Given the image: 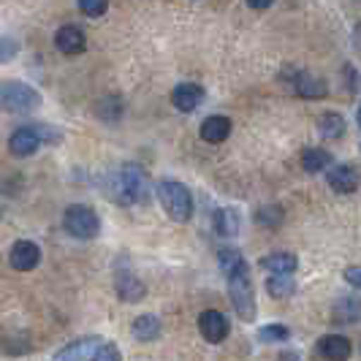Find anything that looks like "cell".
<instances>
[{
	"label": "cell",
	"instance_id": "7",
	"mask_svg": "<svg viewBox=\"0 0 361 361\" xmlns=\"http://www.w3.org/2000/svg\"><path fill=\"white\" fill-rule=\"evenodd\" d=\"M199 331L207 343L220 345L228 337V321H226V315L217 312V310H204L199 315Z\"/></svg>",
	"mask_w": 361,
	"mask_h": 361
},
{
	"label": "cell",
	"instance_id": "21",
	"mask_svg": "<svg viewBox=\"0 0 361 361\" xmlns=\"http://www.w3.org/2000/svg\"><path fill=\"white\" fill-rule=\"evenodd\" d=\"M318 130L324 133L326 139H340V136H345L343 114H337V111H324L321 120H318Z\"/></svg>",
	"mask_w": 361,
	"mask_h": 361
},
{
	"label": "cell",
	"instance_id": "27",
	"mask_svg": "<svg viewBox=\"0 0 361 361\" xmlns=\"http://www.w3.org/2000/svg\"><path fill=\"white\" fill-rule=\"evenodd\" d=\"M79 8L87 17H104L109 8V0H79Z\"/></svg>",
	"mask_w": 361,
	"mask_h": 361
},
{
	"label": "cell",
	"instance_id": "10",
	"mask_svg": "<svg viewBox=\"0 0 361 361\" xmlns=\"http://www.w3.org/2000/svg\"><path fill=\"white\" fill-rule=\"evenodd\" d=\"M8 261H11V267H14L17 271H30L38 267L41 250H38L36 242H30V239H19V242H14V247H11V253H8Z\"/></svg>",
	"mask_w": 361,
	"mask_h": 361
},
{
	"label": "cell",
	"instance_id": "26",
	"mask_svg": "<svg viewBox=\"0 0 361 361\" xmlns=\"http://www.w3.org/2000/svg\"><path fill=\"white\" fill-rule=\"evenodd\" d=\"M267 290H269L274 299H277V296L286 299V296H290V293L296 290V286H293L290 277H274V274H271L269 280H267Z\"/></svg>",
	"mask_w": 361,
	"mask_h": 361
},
{
	"label": "cell",
	"instance_id": "2",
	"mask_svg": "<svg viewBox=\"0 0 361 361\" xmlns=\"http://www.w3.org/2000/svg\"><path fill=\"white\" fill-rule=\"evenodd\" d=\"M158 199H161L166 215L177 223H188L193 215V196L180 180H161L158 182Z\"/></svg>",
	"mask_w": 361,
	"mask_h": 361
},
{
	"label": "cell",
	"instance_id": "20",
	"mask_svg": "<svg viewBox=\"0 0 361 361\" xmlns=\"http://www.w3.org/2000/svg\"><path fill=\"white\" fill-rule=\"evenodd\" d=\"M329 163H331V155L326 149H321V147H307L302 152V166H305V171H310V174L324 171Z\"/></svg>",
	"mask_w": 361,
	"mask_h": 361
},
{
	"label": "cell",
	"instance_id": "15",
	"mask_svg": "<svg viewBox=\"0 0 361 361\" xmlns=\"http://www.w3.org/2000/svg\"><path fill=\"white\" fill-rule=\"evenodd\" d=\"M261 269H267L274 277H290L299 269V258L293 253H271L261 258Z\"/></svg>",
	"mask_w": 361,
	"mask_h": 361
},
{
	"label": "cell",
	"instance_id": "22",
	"mask_svg": "<svg viewBox=\"0 0 361 361\" xmlns=\"http://www.w3.org/2000/svg\"><path fill=\"white\" fill-rule=\"evenodd\" d=\"M359 315H361V310L356 299H343V302L334 305V321H337V324H356Z\"/></svg>",
	"mask_w": 361,
	"mask_h": 361
},
{
	"label": "cell",
	"instance_id": "11",
	"mask_svg": "<svg viewBox=\"0 0 361 361\" xmlns=\"http://www.w3.org/2000/svg\"><path fill=\"white\" fill-rule=\"evenodd\" d=\"M54 47L63 54H79V52H85L87 38L82 33V27H76V25H63V27L54 33Z\"/></svg>",
	"mask_w": 361,
	"mask_h": 361
},
{
	"label": "cell",
	"instance_id": "24",
	"mask_svg": "<svg viewBox=\"0 0 361 361\" xmlns=\"http://www.w3.org/2000/svg\"><path fill=\"white\" fill-rule=\"evenodd\" d=\"M290 337V329L283 324H269L258 331V340L261 343H286Z\"/></svg>",
	"mask_w": 361,
	"mask_h": 361
},
{
	"label": "cell",
	"instance_id": "23",
	"mask_svg": "<svg viewBox=\"0 0 361 361\" xmlns=\"http://www.w3.org/2000/svg\"><path fill=\"white\" fill-rule=\"evenodd\" d=\"M255 223H261L264 228H277L283 223V209L274 207V204H267V207H261L255 212Z\"/></svg>",
	"mask_w": 361,
	"mask_h": 361
},
{
	"label": "cell",
	"instance_id": "19",
	"mask_svg": "<svg viewBox=\"0 0 361 361\" xmlns=\"http://www.w3.org/2000/svg\"><path fill=\"white\" fill-rule=\"evenodd\" d=\"M212 223H215V231L223 239H231V236L239 234V215H236L231 207H220L212 217Z\"/></svg>",
	"mask_w": 361,
	"mask_h": 361
},
{
	"label": "cell",
	"instance_id": "8",
	"mask_svg": "<svg viewBox=\"0 0 361 361\" xmlns=\"http://www.w3.org/2000/svg\"><path fill=\"white\" fill-rule=\"evenodd\" d=\"M101 345H104V340L95 337V334H90V337L73 340V343H68L66 348H60V350L54 353L52 361H90L92 353H95Z\"/></svg>",
	"mask_w": 361,
	"mask_h": 361
},
{
	"label": "cell",
	"instance_id": "1",
	"mask_svg": "<svg viewBox=\"0 0 361 361\" xmlns=\"http://www.w3.org/2000/svg\"><path fill=\"white\" fill-rule=\"evenodd\" d=\"M106 193L117 204L123 207H133V204H145L149 199V180L147 171L139 163H126L120 166L114 174H109Z\"/></svg>",
	"mask_w": 361,
	"mask_h": 361
},
{
	"label": "cell",
	"instance_id": "28",
	"mask_svg": "<svg viewBox=\"0 0 361 361\" xmlns=\"http://www.w3.org/2000/svg\"><path fill=\"white\" fill-rule=\"evenodd\" d=\"M90 361H123L120 359V350H117V345L111 343H104L95 353H92Z\"/></svg>",
	"mask_w": 361,
	"mask_h": 361
},
{
	"label": "cell",
	"instance_id": "4",
	"mask_svg": "<svg viewBox=\"0 0 361 361\" xmlns=\"http://www.w3.org/2000/svg\"><path fill=\"white\" fill-rule=\"evenodd\" d=\"M0 106L11 114H30L41 106V95L25 82L3 79L0 82Z\"/></svg>",
	"mask_w": 361,
	"mask_h": 361
},
{
	"label": "cell",
	"instance_id": "25",
	"mask_svg": "<svg viewBox=\"0 0 361 361\" xmlns=\"http://www.w3.org/2000/svg\"><path fill=\"white\" fill-rule=\"evenodd\" d=\"M217 261H220V269L226 271V274H231V271L245 264V255L239 253L236 247H223L220 255H217Z\"/></svg>",
	"mask_w": 361,
	"mask_h": 361
},
{
	"label": "cell",
	"instance_id": "3",
	"mask_svg": "<svg viewBox=\"0 0 361 361\" xmlns=\"http://www.w3.org/2000/svg\"><path fill=\"white\" fill-rule=\"evenodd\" d=\"M228 277V293H231V305H234L236 315L242 318V321H253L255 318V293H253V283H250V267H247V261L234 269L231 274H226Z\"/></svg>",
	"mask_w": 361,
	"mask_h": 361
},
{
	"label": "cell",
	"instance_id": "29",
	"mask_svg": "<svg viewBox=\"0 0 361 361\" xmlns=\"http://www.w3.org/2000/svg\"><path fill=\"white\" fill-rule=\"evenodd\" d=\"M17 52H19V44L14 38H0V66L8 63V60H14Z\"/></svg>",
	"mask_w": 361,
	"mask_h": 361
},
{
	"label": "cell",
	"instance_id": "18",
	"mask_svg": "<svg viewBox=\"0 0 361 361\" xmlns=\"http://www.w3.org/2000/svg\"><path fill=\"white\" fill-rule=\"evenodd\" d=\"M163 331V324L158 315H139L136 321H133V337L136 340H142V343H152V340H158Z\"/></svg>",
	"mask_w": 361,
	"mask_h": 361
},
{
	"label": "cell",
	"instance_id": "12",
	"mask_svg": "<svg viewBox=\"0 0 361 361\" xmlns=\"http://www.w3.org/2000/svg\"><path fill=\"white\" fill-rule=\"evenodd\" d=\"M318 353L326 361H348L353 353V345L343 334H326L324 340L318 343Z\"/></svg>",
	"mask_w": 361,
	"mask_h": 361
},
{
	"label": "cell",
	"instance_id": "31",
	"mask_svg": "<svg viewBox=\"0 0 361 361\" xmlns=\"http://www.w3.org/2000/svg\"><path fill=\"white\" fill-rule=\"evenodd\" d=\"M274 0H247V6H253V8H269Z\"/></svg>",
	"mask_w": 361,
	"mask_h": 361
},
{
	"label": "cell",
	"instance_id": "14",
	"mask_svg": "<svg viewBox=\"0 0 361 361\" xmlns=\"http://www.w3.org/2000/svg\"><path fill=\"white\" fill-rule=\"evenodd\" d=\"M326 180L331 185V190H337V193H353L356 188H359V171L353 169V166H334L329 174H326Z\"/></svg>",
	"mask_w": 361,
	"mask_h": 361
},
{
	"label": "cell",
	"instance_id": "6",
	"mask_svg": "<svg viewBox=\"0 0 361 361\" xmlns=\"http://www.w3.org/2000/svg\"><path fill=\"white\" fill-rule=\"evenodd\" d=\"M283 79L290 85V90L296 92L299 98H307V101H315V98H324L326 95V82L324 79H318V76H312L310 71L305 68H288V71L283 73Z\"/></svg>",
	"mask_w": 361,
	"mask_h": 361
},
{
	"label": "cell",
	"instance_id": "16",
	"mask_svg": "<svg viewBox=\"0 0 361 361\" xmlns=\"http://www.w3.org/2000/svg\"><path fill=\"white\" fill-rule=\"evenodd\" d=\"M199 133L204 142L220 145V142H226L228 133H231V120H228V117H220V114H212V117H207V120L201 123Z\"/></svg>",
	"mask_w": 361,
	"mask_h": 361
},
{
	"label": "cell",
	"instance_id": "5",
	"mask_svg": "<svg viewBox=\"0 0 361 361\" xmlns=\"http://www.w3.org/2000/svg\"><path fill=\"white\" fill-rule=\"evenodd\" d=\"M63 228L73 239H92V236H98V231H101V220H98V215L92 212L90 207L73 204V207L66 209V215H63Z\"/></svg>",
	"mask_w": 361,
	"mask_h": 361
},
{
	"label": "cell",
	"instance_id": "17",
	"mask_svg": "<svg viewBox=\"0 0 361 361\" xmlns=\"http://www.w3.org/2000/svg\"><path fill=\"white\" fill-rule=\"evenodd\" d=\"M171 101H174V106L180 109V111H193L204 101V87L201 85H190V82L177 85L174 92H171Z\"/></svg>",
	"mask_w": 361,
	"mask_h": 361
},
{
	"label": "cell",
	"instance_id": "9",
	"mask_svg": "<svg viewBox=\"0 0 361 361\" xmlns=\"http://www.w3.org/2000/svg\"><path fill=\"white\" fill-rule=\"evenodd\" d=\"M114 290H117V296L123 299V302H130V305H136V302H142L147 293V286L133 274V271L128 269H120L114 274Z\"/></svg>",
	"mask_w": 361,
	"mask_h": 361
},
{
	"label": "cell",
	"instance_id": "30",
	"mask_svg": "<svg viewBox=\"0 0 361 361\" xmlns=\"http://www.w3.org/2000/svg\"><path fill=\"white\" fill-rule=\"evenodd\" d=\"M359 267H350V269L345 271V277H348V283L353 286V288H361V274H359Z\"/></svg>",
	"mask_w": 361,
	"mask_h": 361
},
{
	"label": "cell",
	"instance_id": "13",
	"mask_svg": "<svg viewBox=\"0 0 361 361\" xmlns=\"http://www.w3.org/2000/svg\"><path fill=\"white\" fill-rule=\"evenodd\" d=\"M41 145V139H38L36 128H17L14 133H11V139H8V149H11V155H17V158H27V155H33Z\"/></svg>",
	"mask_w": 361,
	"mask_h": 361
}]
</instances>
